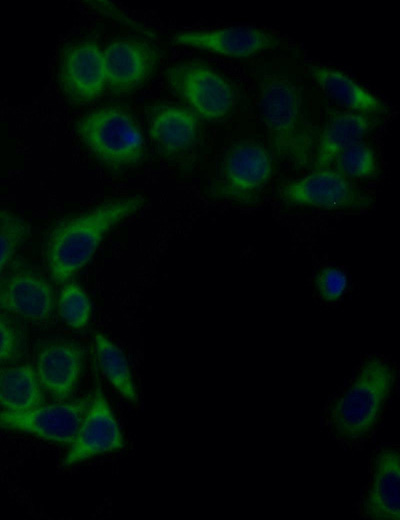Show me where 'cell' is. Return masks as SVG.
Returning <instances> with one entry per match:
<instances>
[{
  "label": "cell",
  "instance_id": "cell-10",
  "mask_svg": "<svg viewBox=\"0 0 400 520\" xmlns=\"http://www.w3.org/2000/svg\"><path fill=\"white\" fill-rule=\"evenodd\" d=\"M369 479L356 504L363 519L400 518V456L397 448L381 447L369 465Z\"/></svg>",
  "mask_w": 400,
  "mask_h": 520
},
{
  "label": "cell",
  "instance_id": "cell-15",
  "mask_svg": "<svg viewBox=\"0 0 400 520\" xmlns=\"http://www.w3.org/2000/svg\"><path fill=\"white\" fill-rule=\"evenodd\" d=\"M82 363V351L77 344L66 340L49 341L37 351L35 372L42 389L64 401L77 385Z\"/></svg>",
  "mask_w": 400,
  "mask_h": 520
},
{
  "label": "cell",
  "instance_id": "cell-9",
  "mask_svg": "<svg viewBox=\"0 0 400 520\" xmlns=\"http://www.w3.org/2000/svg\"><path fill=\"white\" fill-rule=\"evenodd\" d=\"M58 81L65 98L73 104L97 99L107 86L103 51L93 40H79L63 52Z\"/></svg>",
  "mask_w": 400,
  "mask_h": 520
},
{
  "label": "cell",
  "instance_id": "cell-4",
  "mask_svg": "<svg viewBox=\"0 0 400 520\" xmlns=\"http://www.w3.org/2000/svg\"><path fill=\"white\" fill-rule=\"evenodd\" d=\"M76 132L88 151L108 169H129L145 155L141 127L122 107L107 105L88 112L77 122Z\"/></svg>",
  "mask_w": 400,
  "mask_h": 520
},
{
  "label": "cell",
  "instance_id": "cell-20",
  "mask_svg": "<svg viewBox=\"0 0 400 520\" xmlns=\"http://www.w3.org/2000/svg\"><path fill=\"white\" fill-rule=\"evenodd\" d=\"M95 347L100 367L107 379L123 398L135 403L137 392L123 352L101 334L95 337Z\"/></svg>",
  "mask_w": 400,
  "mask_h": 520
},
{
  "label": "cell",
  "instance_id": "cell-23",
  "mask_svg": "<svg viewBox=\"0 0 400 520\" xmlns=\"http://www.w3.org/2000/svg\"><path fill=\"white\" fill-rule=\"evenodd\" d=\"M59 311L64 321L73 328H82L88 323L90 303L78 285L71 283L63 288L59 298Z\"/></svg>",
  "mask_w": 400,
  "mask_h": 520
},
{
  "label": "cell",
  "instance_id": "cell-16",
  "mask_svg": "<svg viewBox=\"0 0 400 520\" xmlns=\"http://www.w3.org/2000/svg\"><path fill=\"white\" fill-rule=\"evenodd\" d=\"M149 134L159 152L177 156L189 151L196 143L199 125L196 114L170 104L151 107L148 115Z\"/></svg>",
  "mask_w": 400,
  "mask_h": 520
},
{
  "label": "cell",
  "instance_id": "cell-25",
  "mask_svg": "<svg viewBox=\"0 0 400 520\" xmlns=\"http://www.w3.org/2000/svg\"><path fill=\"white\" fill-rule=\"evenodd\" d=\"M346 285V276L341 271L333 268L324 270L317 280L320 295L327 301H335L340 298Z\"/></svg>",
  "mask_w": 400,
  "mask_h": 520
},
{
  "label": "cell",
  "instance_id": "cell-8",
  "mask_svg": "<svg viewBox=\"0 0 400 520\" xmlns=\"http://www.w3.org/2000/svg\"><path fill=\"white\" fill-rule=\"evenodd\" d=\"M88 399L11 412L0 409V428L70 445L89 406Z\"/></svg>",
  "mask_w": 400,
  "mask_h": 520
},
{
  "label": "cell",
  "instance_id": "cell-24",
  "mask_svg": "<svg viewBox=\"0 0 400 520\" xmlns=\"http://www.w3.org/2000/svg\"><path fill=\"white\" fill-rule=\"evenodd\" d=\"M24 349L25 337L20 326L0 310V366L20 359Z\"/></svg>",
  "mask_w": 400,
  "mask_h": 520
},
{
  "label": "cell",
  "instance_id": "cell-22",
  "mask_svg": "<svg viewBox=\"0 0 400 520\" xmlns=\"http://www.w3.org/2000/svg\"><path fill=\"white\" fill-rule=\"evenodd\" d=\"M29 234L27 222L6 210L0 211V274Z\"/></svg>",
  "mask_w": 400,
  "mask_h": 520
},
{
  "label": "cell",
  "instance_id": "cell-3",
  "mask_svg": "<svg viewBox=\"0 0 400 520\" xmlns=\"http://www.w3.org/2000/svg\"><path fill=\"white\" fill-rule=\"evenodd\" d=\"M260 110L276 151L297 167L312 158V136L298 88L286 77L271 74L262 82Z\"/></svg>",
  "mask_w": 400,
  "mask_h": 520
},
{
  "label": "cell",
  "instance_id": "cell-14",
  "mask_svg": "<svg viewBox=\"0 0 400 520\" xmlns=\"http://www.w3.org/2000/svg\"><path fill=\"white\" fill-rule=\"evenodd\" d=\"M49 282L33 270L15 268L0 277V310L31 321L46 320L54 308Z\"/></svg>",
  "mask_w": 400,
  "mask_h": 520
},
{
  "label": "cell",
  "instance_id": "cell-1",
  "mask_svg": "<svg viewBox=\"0 0 400 520\" xmlns=\"http://www.w3.org/2000/svg\"><path fill=\"white\" fill-rule=\"evenodd\" d=\"M396 371L381 357L365 360L327 400L322 426L328 436L347 450H358L379 429L396 389Z\"/></svg>",
  "mask_w": 400,
  "mask_h": 520
},
{
  "label": "cell",
  "instance_id": "cell-18",
  "mask_svg": "<svg viewBox=\"0 0 400 520\" xmlns=\"http://www.w3.org/2000/svg\"><path fill=\"white\" fill-rule=\"evenodd\" d=\"M308 73L328 97L354 112L376 115L386 111L377 97L339 71L310 66Z\"/></svg>",
  "mask_w": 400,
  "mask_h": 520
},
{
  "label": "cell",
  "instance_id": "cell-11",
  "mask_svg": "<svg viewBox=\"0 0 400 520\" xmlns=\"http://www.w3.org/2000/svg\"><path fill=\"white\" fill-rule=\"evenodd\" d=\"M107 86L117 95L128 94L143 85L160 60L157 47L147 40L119 38L103 50Z\"/></svg>",
  "mask_w": 400,
  "mask_h": 520
},
{
  "label": "cell",
  "instance_id": "cell-5",
  "mask_svg": "<svg viewBox=\"0 0 400 520\" xmlns=\"http://www.w3.org/2000/svg\"><path fill=\"white\" fill-rule=\"evenodd\" d=\"M272 175L268 151L253 141L238 142L226 152L212 185L222 200L249 202L266 187Z\"/></svg>",
  "mask_w": 400,
  "mask_h": 520
},
{
  "label": "cell",
  "instance_id": "cell-17",
  "mask_svg": "<svg viewBox=\"0 0 400 520\" xmlns=\"http://www.w3.org/2000/svg\"><path fill=\"white\" fill-rule=\"evenodd\" d=\"M375 115L346 112L333 116L323 129L313 154L314 169H325L348 147L371 132L377 125Z\"/></svg>",
  "mask_w": 400,
  "mask_h": 520
},
{
  "label": "cell",
  "instance_id": "cell-19",
  "mask_svg": "<svg viewBox=\"0 0 400 520\" xmlns=\"http://www.w3.org/2000/svg\"><path fill=\"white\" fill-rule=\"evenodd\" d=\"M44 404L35 370L27 365L0 366V409L24 411Z\"/></svg>",
  "mask_w": 400,
  "mask_h": 520
},
{
  "label": "cell",
  "instance_id": "cell-7",
  "mask_svg": "<svg viewBox=\"0 0 400 520\" xmlns=\"http://www.w3.org/2000/svg\"><path fill=\"white\" fill-rule=\"evenodd\" d=\"M282 200L296 207L339 210L369 205V197L353 186L346 177L330 168L291 181L280 191Z\"/></svg>",
  "mask_w": 400,
  "mask_h": 520
},
{
  "label": "cell",
  "instance_id": "cell-13",
  "mask_svg": "<svg viewBox=\"0 0 400 520\" xmlns=\"http://www.w3.org/2000/svg\"><path fill=\"white\" fill-rule=\"evenodd\" d=\"M173 40L178 45L231 58H249L279 45L276 36L251 26L184 31L175 34Z\"/></svg>",
  "mask_w": 400,
  "mask_h": 520
},
{
  "label": "cell",
  "instance_id": "cell-21",
  "mask_svg": "<svg viewBox=\"0 0 400 520\" xmlns=\"http://www.w3.org/2000/svg\"><path fill=\"white\" fill-rule=\"evenodd\" d=\"M334 163L336 171L346 178H368L373 176L377 170L373 150L362 141L345 149Z\"/></svg>",
  "mask_w": 400,
  "mask_h": 520
},
{
  "label": "cell",
  "instance_id": "cell-2",
  "mask_svg": "<svg viewBox=\"0 0 400 520\" xmlns=\"http://www.w3.org/2000/svg\"><path fill=\"white\" fill-rule=\"evenodd\" d=\"M144 203L141 195L114 199L57 223L44 244L52 279L66 282L90 260L105 235Z\"/></svg>",
  "mask_w": 400,
  "mask_h": 520
},
{
  "label": "cell",
  "instance_id": "cell-12",
  "mask_svg": "<svg viewBox=\"0 0 400 520\" xmlns=\"http://www.w3.org/2000/svg\"><path fill=\"white\" fill-rule=\"evenodd\" d=\"M123 435L100 388H96L79 430L64 457L68 467L122 449Z\"/></svg>",
  "mask_w": 400,
  "mask_h": 520
},
{
  "label": "cell",
  "instance_id": "cell-6",
  "mask_svg": "<svg viewBox=\"0 0 400 520\" xmlns=\"http://www.w3.org/2000/svg\"><path fill=\"white\" fill-rule=\"evenodd\" d=\"M166 79L191 111L206 120L224 119L234 107L235 93L230 83L204 64H175L167 70Z\"/></svg>",
  "mask_w": 400,
  "mask_h": 520
}]
</instances>
